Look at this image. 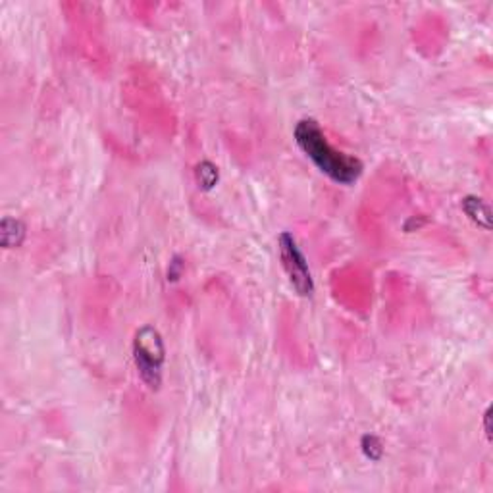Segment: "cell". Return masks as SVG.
Returning a JSON list of instances; mask_svg holds the SVG:
<instances>
[{
    "mask_svg": "<svg viewBox=\"0 0 493 493\" xmlns=\"http://www.w3.org/2000/svg\"><path fill=\"white\" fill-rule=\"evenodd\" d=\"M295 143L313 161L322 173L340 185H353L364 170L362 162L354 156L341 153L327 143L326 135L313 118H305L295 126Z\"/></svg>",
    "mask_w": 493,
    "mask_h": 493,
    "instance_id": "6da1fadb",
    "label": "cell"
},
{
    "mask_svg": "<svg viewBox=\"0 0 493 493\" xmlns=\"http://www.w3.org/2000/svg\"><path fill=\"white\" fill-rule=\"evenodd\" d=\"M131 349L141 380L147 384L148 389L158 391L162 384V368L166 362V347L161 332L154 326H143L135 333Z\"/></svg>",
    "mask_w": 493,
    "mask_h": 493,
    "instance_id": "7a4b0ae2",
    "label": "cell"
},
{
    "mask_svg": "<svg viewBox=\"0 0 493 493\" xmlns=\"http://www.w3.org/2000/svg\"><path fill=\"white\" fill-rule=\"evenodd\" d=\"M280 254L295 291L300 297H310L314 293V280L310 268H308V260L305 253L300 251L299 243L289 232H283L280 235Z\"/></svg>",
    "mask_w": 493,
    "mask_h": 493,
    "instance_id": "3957f363",
    "label": "cell"
},
{
    "mask_svg": "<svg viewBox=\"0 0 493 493\" xmlns=\"http://www.w3.org/2000/svg\"><path fill=\"white\" fill-rule=\"evenodd\" d=\"M462 210L476 226L484 227V229H492V210L480 197H474V195L465 197L462 199Z\"/></svg>",
    "mask_w": 493,
    "mask_h": 493,
    "instance_id": "277c9868",
    "label": "cell"
},
{
    "mask_svg": "<svg viewBox=\"0 0 493 493\" xmlns=\"http://www.w3.org/2000/svg\"><path fill=\"white\" fill-rule=\"evenodd\" d=\"M0 235H2V245L6 249L20 246L21 241L26 239V226L18 218H4L0 224Z\"/></svg>",
    "mask_w": 493,
    "mask_h": 493,
    "instance_id": "5b68a950",
    "label": "cell"
},
{
    "mask_svg": "<svg viewBox=\"0 0 493 493\" xmlns=\"http://www.w3.org/2000/svg\"><path fill=\"white\" fill-rule=\"evenodd\" d=\"M195 178H197V183H199V187L202 191H210V189H214V185L218 183L220 173H218V168L214 166L212 162L202 161L195 168Z\"/></svg>",
    "mask_w": 493,
    "mask_h": 493,
    "instance_id": "8992f818",
    "label": "cell"
},
{
    "mask_svg": "<svg viewBox=\"0 0 493 493\" xmlns=\"http://www.w3.org/2000/svg\"><path fill=\"white\" fill-rule=\"evenodd\" d=\"M360 449H362L364 457L370 460H380L381 457H384V445H381L380 438L374 435V433H364V435H362Z\"/></svg>",
    "mask_w": 493,
    "mask_h": 493,
    "instance_id": "52a82bcc",
    "label": "cell"
},
{
    "mask_svg": "<svg viewBox=\"0 0 493 493\" xmlns=\"http://www.w3.org/2000/svg\"><path fill=\"white\" fill-rule=\"evenodd\" d=\"M181 272H183V262H181L180 256L170 262V268H168V281H178L181 278Z\"/></svg>",
    "mask_w": 493,
    "mask_h": 493,
    "instance_id": "ba28073f",
    "label": "cell"
},
{
    "mask_svg": "<svg viewBox=\"0 0 493 493\" xmlns=\"http://www.w3.org/2000/svg\"><path fill=\"white\" fill-rule=\"evenodd\" d=\"M484 430H486L487 440H492V408L484 413Z\"/></svg>",
    "mask_w": 493,
    "mask_h": 493,
    "instance_id": "9c48e42d",
    "label": "cell"
}]
</instances>
